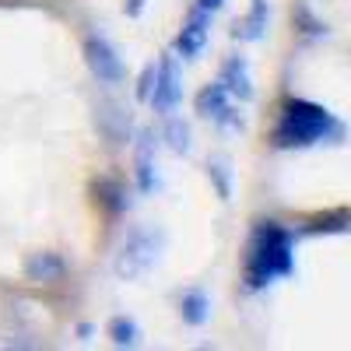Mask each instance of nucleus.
I'll return each mask as SVG.
<instances>
[{"label":"nucleus","mask_w":351,"mask_h":351,"mask_svg":"<svg viewBox=\"0 0 351 351\" xmlns=\"http://www.w3.org/2000/svg\"><path fill=\"white\" fill-rule=\"evenodd\" d=\"M291 274H295V232L271 218L256 221L246 246V263H243L246 291H263Z\"/></svg>","instance_id":"1"},{"label":"nucleus","mask_w":351,"mask_h":351,"mask_svg":"<svg viewBox=\"0 0 351 351\" xmlns=\"http://www.w3.org/2000/svg\"><path fill=\"white\" fill-rule=\"evenodd\" d=\"M341 144L344 141V123L324 106L309 99H288L281 106L278 127H274V148L281 152H302L313 144Z\"/></svg>","instance_id":"2"},{"label":"nucleus","mask_w":351,"mask_h":351,"mask_svg":"<svg viewBox=\"0 0 351 351\" xmlns=\"http://www.w3.org/2000/svg\"><path fill=\"white\" fill-rule=\"evenodd\" d=\"M162 246H165V232L162 228H152V225L134 228L127 236V243L120 246V253H116V263H112L116 278H120V281L144 278L155 267V260L162 256Z\"/></svg>","instance_id":"3"},{"label":"nucleus","mask_w":351,"mask_h":351,"mask_svg":"<svg viewBox=\"0 0 351 351\" xmlns=\"http://www.w3.org/2000/svg\"><path fill=\"white\" fill-rule=\"evenodd\" d=\"M84 64L95 74L99 84H120L127 77V67L120 60V53L112 49V43L106 36H88L84 39Z\"/></svg>","instance_id":"4"},{"label":"nucleus","mask_w":351,"mask_h":351,"mask_svg":"<svg viewBox=\"0 0 351 351\" xmlns=\"http://www.w3.org/2000/svg\"><path fill=\"white\" fill-rule=\"evenodd\" d=\"M148 102L155 106V112H172L183 102V74H180L176 56H162L155 64V84H152Z\"/></svg>","instance_id":"5"},{"label":"nucleus","mask_w":351,"mask_h":351,"mask_svg":"<svg viewBox=\"0 0 351 351\" xmlns=\"http://www.w3.org/2000/svg\"><path fill=\"white\" fill-rule=\"evenodd\" d=\"M208 39H211V14L204 11V8H193L190 18H186V25L180 28V36H176L172 49H176V56H183V60H193V56L204 53Z\"/></svg>","instance_id":"6"},{"label":"nucleus","mask_w":351,"mask_h":351,"mask_svg":"<svg viewBox=\"0 0 351 351\" xmlns=\"http://www.w3.org/2000/svg\"><path fill=\"white\" fill-rule=\"evenodd\" d=\"M218 81L225 84V92H228L232 99H239V102H250V99H253V77H250L246 56H228V60L221 64Z\"/></svg>","instance_id":"7"},{"label":"nucleus","mask_w":351,"mask_h":351,"mask_svg":"<svg viewBox=\"0 0 351 351\" xmlns=\"http://www.w3.org/2000/svg\"><path fill=\"white\" fill-rule=\"evenodd\" d=\"M137 190L141 193H155L158 190V162H155V141L144 130L137 141Z\"/></svg>","instance_id":"8"},{"label":"nucleus","mask_w":351,"mask_h":351,"mask_svg":"<svg viewBox=\"0 0 351 351\" xmlns=\"http://www.w3.org/2000/svg\"><path fill=\"white\" fill-rule=\"evenodd\" d=\"M267 21H271L267 0H253L250 14L243 21H236V28H232V39L236 43H260L263 36H267Z\"/></svg>","instance_id":"9"},{"label":"nucleus","mask_w":351,"mask_h":351,"mask_svg":"<svg viewBox=\"0 0 351 351\" xmlns=\"http://www.w3.org/2000/svg\"><path fill=\"white\" fill-rule=\"evenodd\" d=\"M64 274H67V260L60 253H32L25 260V278L28 281L49 285V281H60Z\"/></svg>","instance_id":"10"},{"label":"nucleus","mask_w":351,"mask_h":351,"mask_svg":"<svg viewBox=\"0 0 351 351\" xmlns=\"http://www.w3.org/2000/svg\"><path fill=\"white\" fill-rule=\"evenodd\" d=\"M348 232H351V211L348 208H337V211L309 218L299 228V236H348Z\"/></svg>","instance_id":"11"},{"label":"nucleus","mask_w":351,"mask_h":351,"mask_svg":"<svg viewBox=\"0 0 351 351\" xmlns=\"http://www.w3.org/2000/svg\"><path fill=\"white\" fill-rule=\"evenodd\" d=\"M180 316L186 327H204L211 319V295L204 288H190L180 295Z\"/></svg>","instance_id":"12"},{"label":"nucleus","mask_w":351,"mask_h":351,"mask_svg":"<svg viewBox=\"0 0 351 351\" xmlns=\"http://www.w3.org/2000/svg\"><path fill=\"white\" fill-rule=\"evenodd\" d=\"M99 130L112 141V144H123L130 137V116L116 106V102H102L99 106Z\"/></svg>","instance_id":"13"},{"label":"nucleus","mask_w":351,"mask_h":351,"mask_svg":"<svg viewBox=\"0 0 351 351\" xmlns=\"http://www.w3.org/2000/svg\"><path fill=\"white\" fill-rule=\"evenodd\" d=\"M95 200L102 204V208L109 215H123L130 208V197H127V186L120 180H112V176H102V180H95Z\"/></svg>","instance_id":"14"},{"label":"nucleus","mask_w":351,"mask_h":351,"mask_svg":"<svg viewBox=\"0 0 351 351\" xmlns=\"http://www.w3.org/2000/svg\"><path fill=\"white\" fill-rule=\"evenodd\" d=\"M197 116L200 120H215V116L228 106V92H225V84L221 81H211V84H204L200 92H197Z\"/></svg>","instance_id":"15"},{"label":"nucleus","mask_w":351,"mask_h":351,"mask_svg":"<svg viewBox=\"0 0 351 351\" xmlns=\"http://www.w3.org/2000/svg\"><path fill=\"white\" fill-rule=\"evenodd\" d=\"M109 341L116 348H137L141 344V327H137V319L130 316H112V324H109Z\"/></svg>","instance_id":"16"},{"label":"nucleus","mask_w":351,"mask_h":351,"mask_svg":"<svg viewBox=\"0 0 351 351\" xmlns=\"http://www.w3.org/2000/svg\"><path fill=\"white\" fill-rule=\"evenodd\" d=\"M165 141H169V148L176 155H190L193 148V141H190V123L180 120V116H172V120L165 123Z\"/></svg>","instance_id":"17"},{"label":"nucleus","mask_w":351,"mask_h":351,"mask_svg":"<svg viewBox=\"0 0 351 351\" xmlns=\"http://www.w3.org/2000/svg\"><path fill=\"white\" fill-rule=\"evenodd\" d=\"M208 176H211V183H215V190H218V200H228V197H232L228 165H225V162H211V165H208Z\"/></svg>","instance_id":"18"},{"label":"nucleus","mask_w":351,"mask_h":351,"mask_svg":"<svg viewBox=\"0 0 351 351\" xmlns=\"http://www.w3.org/2000/svg\"><path fill=\"white\" fill-rule=\"evenodd\" d=\"M215 123H218L221 130H232V134L246 130V120H243V112H239L236 106H232V102H228V106H225V109H221V112L215 116Z\"/></svg>","instance_id":"19"},{"label":"nucleus","mask_w":351,"mask_h":351,"mask_svg":"<svg viewBox=\"0 0 351 351\" xmlns=\"http://www.w3.org/2000/svg\"><path fill=\"white\" fill-rule=\"evenodd\" d=\"M152 84H155V64H152V67H144V74H141V81H137V99H141V102H148Z\"/></svg>","instance_id":"20"},{"label":"nucleus","mask_w":351,"mask_h":351,"mask_svg":"<svg viewBox=\"0 0 351 351\" xmlns=\"http://www.w3.org/2000/svg\"><path fill=\"white\" fill-rule=\"evenodd\" d=\"M144 4H148V0H127V4H123L127 18H141L144 14Z\"/></svg>","instance_id":"21"},{"label":"nucleus","mask_w":351,"mask_h":351,"mask_svg":"<svg viewBox=\"0 0 351 351\" xmlns=\"http://www.w3.org/2000/svg\"><path fill=\"white\" fill-rule=\"evenodd\" d=\"M197 8H204L208 14H215V11H221V8H225V0H197Z\"/></svg>","instance_id":"22"},{"label":"nucleus","mask_w":351,"mask_h":351,"mask_svg":"<svg viewBox=\"0 0 351 351\" xmlns=\"http://www.w3.org/2000/svg\"><path fill=\"white\" fill-rule=\"evenodd\" d=\"M92 334H95L92 324H81V327H77V337H81V341H92Z\"/></svg>","instance_id":"23"}]
</instances>
